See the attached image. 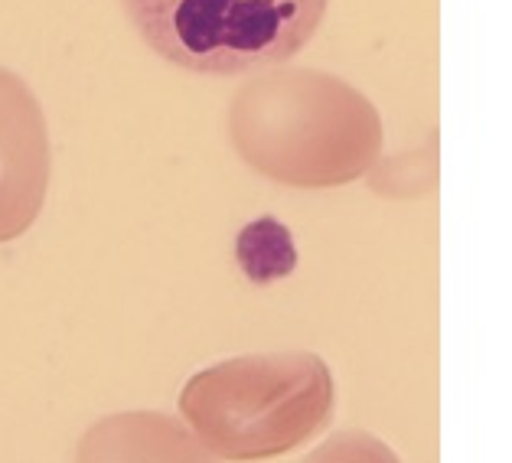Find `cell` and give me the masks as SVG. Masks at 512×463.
I'll return each mask as SVG.
<instances>
[{"label": "cell", "instance_id": "1", "mask_svg": "<svg viewBox=\"0 0 512 463\" xmlns=\"http://www.w3.org/2000/svg\"><path fill=\"white\" fill-rule=\"evenodd\" d=\"M229 137L268 180L323 190L372 170L382 154V118L336 75L284 69L242 85L229 108Z\"/></svg>", "mask_w": 512, "mask_h": 463}, {"label": "cell", "instance_id": "2", "mask_svg": "<svg viewBox=\"0 0 512 463\" xmlns=\"http://www.w3.org/2000/svg\"><path fill=\"white\" fill-rule=\"evenodd\" d=\"M333 372L317 353H258L196 372L180 415L212 457L271 460L317 437L333 418Z\"/></svg>", "mask_w": 512, "mask_h": 463}, {"label": "cell", "instance_id": "3", "mask_svg": "<svg viewBox=\"0 0 512 463\" xmlns=\"http://www.w3.org/2000/svg\"><path fill=\"white\" fill-rule=\"evenodd\" d=\"M160 59L199 75H239L291 59L330 0H121Z\"/></svg>", "mask_w": 512, "mask_h": 463}, {"label": "cell", "instance_id": "4", "mask_svg": "<svg viewBox=\"0 0 512 463\" xmlns=\"http://www.w3.org/2000/svg\"><path fill=\"white\" fill-rule=\"evenodd\" d=\"M49 131L30 85L0 69V242H14L40 216L49 190Z\"/></svg>", "mask_w": 512, "mask_h": 463}, {"label": "cell", "instance_id": "5", "mask_svg": "<svg viewBox=\"0 0 512 463\" xmlns=\"http://www.w3.org/2000/svg\"><path fill=\"white\" fill-rule=\"evenodd\" d=\"M76 463H219L183 421L160 411H121L82 434Z\"/></svg>", "mask_w": 512, "mask_h": 463}, {"label": "cell", "instance_id": "6", "mask_svg": "<svg viewBox=\"0 0 512 463\" xmlns=\"http://www.w3.org/2000/svg\"><path fill=\"white\" fill-rule=\"evenodd\" d=\"M304 463H402L395 450L369 431H340L323 441Z\"/></svg>", "mask_w": 512, "mask_h": 463}]
</instances>
